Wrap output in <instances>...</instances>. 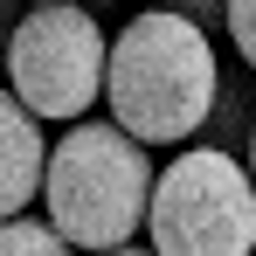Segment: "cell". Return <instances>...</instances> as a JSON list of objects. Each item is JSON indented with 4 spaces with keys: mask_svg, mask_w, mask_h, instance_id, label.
Here are the masks:
<instances>
[{
    "mask_svg": "<svg viewBox=\"0 0 256 256\" xmlns=\"http://www.w3.org/2000/svg\"><path fill=\"white\" fill-rule=\"evenodd\" d=\"M214 84H222V56L208 28L180 21L166 7L138 14L111 35L104 104H111V125L138 146H187L214 104Z\"/></svg>",
    "mask_w": 256,
    "mask_h": 256,
    "instance_id": "1",
    "label": "cell"
},
{
    "mask_svg": "<svg viewBox=\"0 0 256 256\" xmlns=\"http://www.w3.org/2000/svg\"><path fill=\"white\" fill-rule=\"evenodd\" d=\"M42 201L48 228L84 256L125 250L146 228V201H152V160L146 146L125 138L111 118H76L48 146L42 166Z\"/></svg>",
    "mask_w": 256,
    "mask_h": 256,
    "instance_id": "2",
    "label": "cell"
},
{
    "mask_svg": "<svg viewBox=\"0 0 256 256\" xmlns=\"http://www.w3.org/2000/svg\"><path fill=\"white\" fill-rule=\"evenodd\" d=\"M104 56H111V35H104V21L84 0H35L28 14H14L0 84L14 90V104L35 111L42 125L48 118L76 125L104 97Z\"/></svg>",
    "mask_w": 256,
    "mask_h": 256,
    "instance_id": "3",
    "label": "cell"
},
{
    "mask_svg": "<svg viewBox=\"0 0 256 256\" xmlns=\"http://www.w3.org/2000/svg\"><path fill=\"white\" fill-rule=\"evenodd\" d=\"M146 250L152 256H256L250 166L228 152H208V146H187L166 173H152Z\"/></svg>",
    "mask_w": 256,
    "mask_h": 256,
    "instance_id": "4",
    "label": "cell"
},
{
    "mask_svg": "<svg viewBox=\"0 0 256 256\" xmlns=\"http://www.w3.org/2000/svg\"><path fill=\"white\" fill-rule=\"evenodd\" d=\"M42 166H48V138H42V118L14 104V90L0 84V222L28 208L42 194Z\"/></svg>",
    "mask_w": 256,
    "mask_h": 256,
    "instance_id": "5",
    "label": "cell"
},
{
    "mask_svg": "<svg viewBox=\"0 0 256 256\" xmlns=\"http://www.w3.org/2000/svg\"><path fill=\"white\" fill-rule=\"evenodd\" d=\"M250 132H256V76H242V70H222L214 104H208V118H201V132H194V146L242 160V152H250Z\"/></svg>",
    "mask_w": 256,
    "mask_h": 256,
    "instance_id": "6",
    "label": "cell"
},
{
    "mask_svg": "<svg viewBox=\"0 0 256 256\" xmlns=\"http://www.w3.org/2000/svg\"><path fill=\"white\" fill-rule=\"evenodd\" d=\"M0 256H76L48 222L35 214H14V222H0Z\"/></svg>",
    "mask_w": 256,
    "mask_h": 256,
    "instance_id": "7",
    "label": "cell"
},
{
    "mask_svg": "<svg viewBox=\"0 0 256 256\" xmlns=\"http://www.w3.org/2000/svg\"><path fill=\"white\" fill-rule=\"evenodd\" d=\"M222 28L236 35V56L250 62V76H256V0H228V14H222Z\"/></svg>",
    "mask_w": 256,
    "mask_h": 256,
    "instance_id": "8",
    "label": "cell"
},
{
    "mask_svg": "<svg viewBox=\"0 0 256 256\" xmlns=\"http://www.w3.org/2000/svg\"><path fill=\"white\" fill-rule=\"evenodd\" d=\"M166 14H180V21H194V28H222L228 0H166Z\"/></svg>",
    "mask_w": 256,
    "mask_h": 256,
    "instance_id": "9",
    "label": "cell"
},
{
    "mask_svg": "<svg viewBox=\"0 0 256 256\" xmlns=\"http://www.w3.org/2000/svg\"><path fill=\"white\" fill-rule=\"evenodd\" d=\"M7 35H14V0H0V70H7Z\"/></svg>",
    "mask_w": 256,
    "mask_h": 256,
    "instance_id": "10",
    "label": "cell"
},
{
    "mask_svg": "<svg viewBox=\"0 0 256 256\" xmlns=\"http://www.w3.org/2000/svg\"><path fill=\"white\" fill-rule=\"evenodd\" d=\"M242 166H250V187H256V132H250V152H242Z\"/></svg>",
    "mask_w": 256,
    "mask_h": 256,
    "instance_id": "11",
    "label": "cell"
},
{
    "mask_svg": "<svg viewBox=\"0 0 256 256\" xmlns=\"http://www.w3.org/2000/svg\"><path fill=\"white\" fill-rule=\"evenodd\" d=\"M104 256H152V250H138V242H125V250H104Z\"/></svg>",
    "mask_w": 256,
    "mask_h": 256,
    "instance_id": "12",
    "label": "cell"
}]
</instances>
